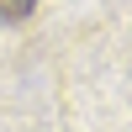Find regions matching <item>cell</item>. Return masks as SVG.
Returning <instances> with one entry per match:
<instances>
[{
	"instance_id": "cell-1",
	"label": "cell",
	"mask_w": 132,
	"mask_h": 132,
	"mask_svg": "<svg viewBox=\"0 0 132 132\" xmlns=\"http://www.w3.org/2000/svg\"><path fill=\"white\" fill-rule=\"evenodd\" d=\"M37 11V0H0V27H16Z\"/></svg>"
}]
</instances>
